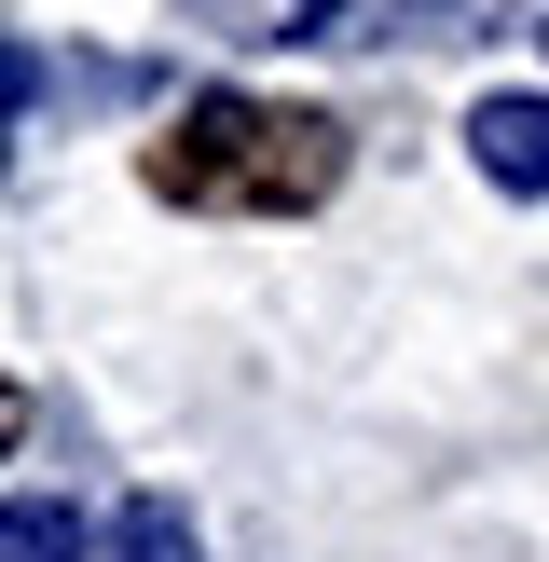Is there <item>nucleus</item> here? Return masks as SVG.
Segmentation results:
<instances>
[{
    "mask_svg": "<svg viewBox=\"0 0 549 562\" xmlns=\"http://www.w3.org/2000/svg\"><path fill=\"white\" fill-rule=\"evenodd\" d=\"M329 179H344V124L329 110H274V97H192L179 124L152 137V192L165 206H329Z\"/></svg>",
    "mask_w": 549,
    "mask_h": 562,
    "instance_id": "obj_1",
    "label": "nucleus"
},
{
    "mask_svg": "<svg viewBox=\"0 0 549 562\" xmlns=\"http://www.w3.org/2000/svg\"><path fill=\"white\" fill-rule=\"evenodd\" d=\"M467 165L536 206V192H549V97H481V110H467Z\"/></svg>",
    "mask_w": 549,
    "mask_h": 562,
    "instance_id": "obj_2",
    "label": "nucleus"
},
{
    "mask_svg": "<svg viewBox=\"0 0 549 562\" xmlns=\"http://www.w3.org/2000/svg\"><path fill=\"white\" fill-rule=\"evenodd\" d=\"M110 562H206V549H192V521H179V494H137V508L110 521Z\"/></svg>",
    "mask_w": 549,
    "mask_h": 562,
    "instance_id": "obj_3",
    "label": "nucleus"
},
{
    "mask_svg": "<svg viewBox=\"0 0 549 562\" xmlns=\"http://www.w3.org/2000/svg\"><path fill=\"white\" fill-rule=\"evenodd\" d=\"M0 562H82V508H55V494L0 508Z\"/></svg>",
    "mask_w": 549,
    "mask_h": 562,
    "instance_id": "obj_4",
    "label": "nucleus"
},
{
    "mask_svg": "<svg viewBox=\"0 0 549 562\" xmlns=\"http://www.w3.org/2000/svg\"><path fill=\"white\" fill-rule=\"evenodd\" d=\"M14 426H27V398H14V384H0V453H14Z\"/></svg>",
    "mask_w": 549,
    "mask_h": 562,
    "instance_id": "obj_5",
    "label": "nucleus"
},
{
    "mask_svg": "<svg viewBox=\"0 0 549 562\" xmlns=\"http://www.w3.org/2000/svg\"><path fill=\"white\" fill-rule=\"evenodd\" d=\"M536 42H549V27H536Z\"/></svg>",
    "mask_w": 549,
    "mask_h": 562,
    "instance_id": "obj_6",
    "label": "nucleus"
}]
</instances>
